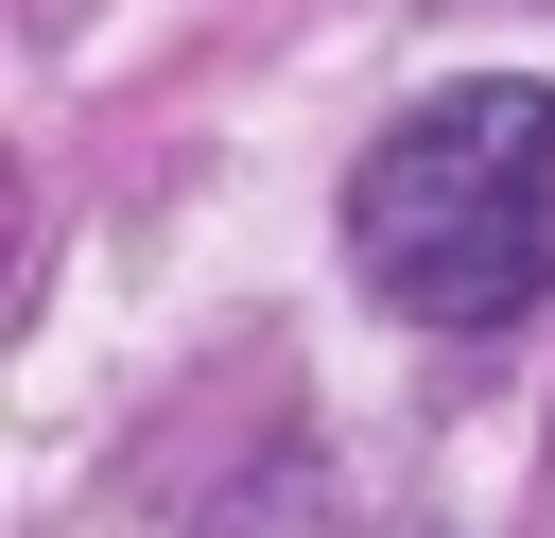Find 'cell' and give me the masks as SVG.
I'll list each match as a JSON object with an SVG mask.
<instances>
[{
  "label": "cell",
  "mask_w": 555,
  "mask_h": 538,
  "mask_svg": "<svg viewBox=\"0 0 555 538\" xmlns=\"http://www.w3.org/2000/svg\"><path fill=\"white\" fill-rule=\"evenodd\" d=\"M347 260L416 330H520L555 295V87L538 69L416 87L347 174Z\"/></svg>",
  "instance_id": "6da1fadb"
}]
</instances>
